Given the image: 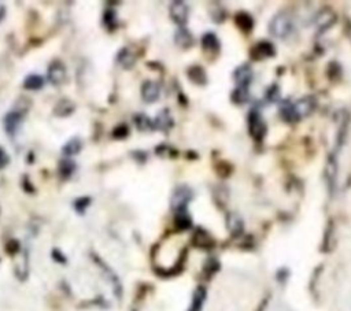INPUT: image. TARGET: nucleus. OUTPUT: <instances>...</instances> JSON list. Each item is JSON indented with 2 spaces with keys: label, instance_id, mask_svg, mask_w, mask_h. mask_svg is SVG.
<instances>
[{
  "label": "nucleus",
  "instance_id": "f257e3e1",
  "mask_svg": "<svg viewBox=\"0 0 351 311\" xmlns=\"http://www.w3.org/2000/svg\"><path fill=\"white\" fill-rule=\"evenodd\" d=\"M292 30V22H291L290 17L284 13L277 14L271 22V33L275 37L285 38Z\"/></svg>",
  "mask_w": 351,
  "mask_h": 311
},
{
  "label": "nucleus",
  "instance_id": "f03ea898",
  "mask_svg": "<svg viewBox=\"0 0 351 311\" xmlns=\"http://www.w3.org/2000/svg\"><path fill=\"white\" fill-rule=\"evenodd\" d=\"M192 199V191L187 185H180L177 187L176 191L171 195V207L177 212L185 211L187 204Z\"/></svg>",
  "mask_w": 351,
  "mask_h": 311
},
{
  "label": "nucleus",
  "instance_id": "7ed1b4c3",
  "mask_svg": "<svg viewBox=\"0 0 351 311\" xmlns=\"http://www.w3.org/2000/svg\"><path fill=\"white\" fill-rule=\"evenodd\" d=\"M316 104H317V102H316L313 96H304L302 99H299L294 104L295 117L303 118L310 115L314 111V109H316Z\"/></svg>",
  "mask_w": 351,
  "mask_h": 311
},
{
  "label": "nucleus",
  "instance_id": "20e7f679",
  "mask_svg": "<svg viewBox=\"0 0 351 311\" xmlns=\"http://www.w3.org/2000/svg\"><path fill=\"white\" fill-rule=\"evenodd\" d=\"M188 13H190V9H188V6L185 5L184 2H173L170 5L171 18H173L176 24L180 25V28L183 25L187 24Z\"/></svg>",
  "mask_w": 351,
  "mask_h": 311
},
{
  "label": "nucleus",
  "instance_id": "39448f33",
  "mask_svg": "<svg viewBox=\"0 0 351 311\" xmlns=\"http://www.w3.org/2000/svg\"><path fill=\"white\" fill-rule=\"evenodd\" d=\"M248 132L255 140L261 139L266 132L265 123L262 122L261 115L256 111H251L250 115H248Z\"/></svg>",
  "mask_w": 351,
  "mask_h": 311
},
{
  "label": "nucleus",
  "instance_id": "423d86ee",
  "mask_svg": "<svg viewBox=\"0 0 351 311\" xmlns=\"http://www.w3.org/2000/svg\"><path fill=\"white\" fill-rule=\"evenodd\" d=\"M48 80L54 85H61L66 80V67L59 61H55L48 67Z\"/></svg>",
  "mask_w": 351,
  "mask_h": 311
},
{
  "label": "nucleus",
  "instance_id": "0eeeda50",
  "mask_svg": "<svg viewBox=\"0 0 351 311\" xmlns=\"http://www.w3.org/2000/svg\"><path fill=\"white\" fill-rule=\"evenodd\" d=\"M142 98L147 103H154L159 99V85L154 81H146L142 86Z\"/></svg>",
  "mask_w": 351,
  "mask_h": 311
},
{
  "label": "nucleus",
  "instance_id": "6e6552de",
  "mask_svg": "<svg viewBox=\"0 0 351 311\" xmlns=\"http://www.w3.org/2000/svg\"><path fill=\"white\" fill-rule=\"evenodd\" d=\"M252 80V70L248 65H242L235 70V81L237 82V86L242 88H248V85Z\"/></svg>",
  "mask_w": 351,
  "mask_h": 311
},
{
  "label": "nucleus",
  "instance_id": "1a4fd4ad",
  "mask_svg": "<svg viewBox=\"0 0 351 311\" xmlns=\"http://www.w3.org/2000/svg\"><path fill=\"white\" fill-rule=\"evenodd\" d=\"M21 122H22V114L17 113V111H11L10 114H7V117L5 119V125L6 130H7L10 136H14L15 133L18 132Z\"/></svg>",
  "mask_w": 351,
  "mask_h": 311
},
{
  "label": "nucleus",
  "instance_id": "9d476101",
  "mask_svg": "<svg viewBox=\"0 0 351 311\" xmlns=\"http://www.w3.org/2000/svg\"><path fill=\"white\" fill-rule=\"evenodd\" d=\"M339 114H340L339 115L340 119L337 121V126H339V129H337V144L340 147L344 142V139H346L347 127H348V122H350V114L344 111V110L339 111Z\"/></svg>",
  "mask_w": 351,
  "mask_h": 311
},
{
  "label": "nucleus",
  "instance_id": "9b49d317",
  "mask_svg": "<svg viewBox=\"0 0 351 311\" xmlns=\"http://www.w3.org/2000/svg\"><path fill=\"white\" fill-rule=\"evenodd\" d=\"M192 243L199 248H211L214 245V240L211 239V236L203 229H198L195 232L194 237H192Z\"/></svg>",
  "mask_w": 351,
  "mask_h": 311
},
{
  "label": "nucleus",
  "instance_id": "f8f14e48",
  "mask_svg": "<svg viewBox=\"0 0 351 311\" xmlns=\"http://www.w3.org/2000/svg\"><path fill=\"white\" fill-rule=\"evenodd\" d=\"M336 174H337V165L336 159L333 158H329L327 163V171H325V179L328 181V185H329V189L332 192L335 189V185H336Z\"/></svg>",
  "mask_w": 351,
  "mask_h": 311
},
{
  "label": "nucleus",
  "instance_id": "ddd939ff",
  "mask_svg": "<svg viewBox=\"0 0 351 311\" xmlns=\"http://www.w3.org/2000/svg\"><path fill=\"white\" fill-rule=\"evenodd\" d=\"M74 103L71 102V100L69 99H62L58 102V104L55 106V109H54V113L57 114L58 117H67V115H70L73 111H74Z\"/></svg>",
  "mask_w": 351,
  "mask_h": 311
},
{
  "label": "nucleus",
  "instance_id": "4468645a",
  "mask_svg": "<svg viewBox=\"0 0 351 311\" xmlns=\"http://www.w3.org/2000/svg\"><path fill=\"white\" fill-rule=\"evenodd\" d=\"M176 42H177L181 48H190L191 46L194 44V37H192V34H191L187 29L181 26V28L177 30V33H176Z\"/></svg>",
  "mask_w": 351,
  "mask_h": 311
},
{
  "label": "nucleus",
  "instance_id": "2eb2a0df",
  "mask_svg": "<svg viewBox=\"0 0 351 311\" xmlns=\"http://www.w3.org/2000/svg\"><path fill=\"white\" fill-rule=\"evenodd\" d=\"M204 297H206V289L203 287L196 288L194 292V296H192V304H191L190 311H202Z\"/></svg>",
  "mask_w": 351,
  "mask_h": 311
},
{
  "label": "nucleus",
  "instance_id": "dca6fc26",
  "mask_svg": "<svg viewBox=\"0 0 351 311\" xmlns=\"http://www.w3.org/2000/svg\"><path fill=\"white\" fill-rule=\"evenodd\" d=\"M254 51L256 52V58H258V59L275 57V47H273L272 42L269 41H261L256 46Z\"/></svg>",
  "mask_w": 351,
  "mask_h": 311
},
{
  "label": "nucleus",
  "instance_id": "f3484780",
  "mask_svg": "<svg viewBox=\"0 0 351 311\" xmlns=\"http://www.w3.org/2000/svg\"><path fill=\"white\" fill-rule=\"evenodd\" d=\"M188 77H190V80L192 81V82H195V84L198 85H204L206 84V81H207V78H206V71H204L203 67L200 66H192L188 70Z\"/></svg>",
  "mask_w": 351,
  "mask_h": 311
},
{
  "label": "nucleus",
  "instance_id": "a211bd4d",
  "mask_svg": "<svg viewBox=\"0 0 351 311\" xmlns=\"http://www.w3.org/2000/svg\"><path fill=\"white\" fill-rule=\"evenodd\" d=\"M44 78L38 74H30L25 78L24 88L29 91H37L40 88H43Z\"/></svg>",
  "mask_w": 351,
  "mask_h": 311
},
{
  "label": "nucleus",
  "instance_id": "6ab92c4d",
  "mask_svg": "<svg viewBox=\"0 0 351 311\" xmlns=\"http://www.w3.org/2000/svg\"><path fill=\"white\" fill-rule=\"evenodd\" d=\"M235 22L244 32H250L252 26H254V21H252L251 15L247 14V13H239L236 15V18H235Z\"/></svg>",
  "mask_w": 351,
  "mask_h": 311
},
{
  "label": "nucleus",
  "instance_id": "aec40b11",
  "mask_svg": "<svg viewBox=\"0 0 351 311\" xmlns=\"http://www.w3.org/2000/svg\"><path fill=\"white\" fill-rule=\"evenodd\" d=\"M202 47L206 51H217L220 48V41L214 33H206L202 37Z\"/></svg>",
  "mask_w": 351,
  "mask_h": 311
},
{
  "label": "nucleus",
  "instance_id": "412c9836",
  "mask_svg": "<svg viewBox=\"0 0 351 311\" xmlns=\"http://www.w3.org/2000/svg\"><path fill=\"white\" fill-rule=\"evenodd\" d=\"M81 147H82V144H81L80 139L73 137L71 140H69V142L63 146V154L67 156L76 155V154H78V152L81 151Z\"/></svg>",
  "mask_w": 351,
  "mask_h": 311
},
{
  "label": "nucleus",
  "instance_id": "4be33fe9",
  "mask_svg": "<svg viewBox=\"0 0 351 311\" xmlns=\"http://www.w3.org/2000/svg\"><path fill=\"white\" fill-rule=\"evenodd\" d=\"M171 117L167 110H163L161 113L158 114L157 119H155V126L161 130H165V129H169L171 126Z\"/></svg>",
  "mask_w": 351,
  "mask_h": 311
},
{
  "label": "nucleus",
  "instance_id": "5701e85b",
  "mask_svg": "<svg viewBox=\"0 0 351 311\" xmlns=\"http://www.w3.org/2000/svg\"><path fill=\"white\" fill-rule=\"evenodd\" d=\"M335 21H336V17H335V14H333L332 11H331L329 9L323 10V11H321V14L318 15V19H317V22L320 24L321 28H327V26H329V25H332Z\"/></svg>",
  "mask_w": 351,
  "mask_h": 311
},
{
  "label": "nucleus",
  "instance_id": "b1692460",
  "mask_svg": "<svg viewBox=\"0 0 351 311\" xmlns=\"http://www.w3.org/2000/svg\"><path fill=\"white\" fill-rule=\"evenodd\" d=\"M248 99H250L248 88H242V86H237L236 90L233 91L232 100L236 104L247 103V102H248Z\"/></svg>",
  "mask_w": 351,
  "mask_h": 311
},
{
  "label": "nucleus",
  "instance_id": "393cba45",
  "mask_svg": "<svg viewBox=\"0 0 351 311\" xmlns=\"http://www.w3.org/2000/svg\"><path fill=\"white\" fill-rule=\"evenodd\" d=\"M191 225H192V221H191L190 215L187 212H177V215H176V227L181 229V231H185V229L191 228Z\"/></svg>",
  "mask_w": 351,
  "mask_h": 311
},
{
  "label": "nucleus",
  "instance_id": "a878e982",
  "mask_svg": "<svg viewBox=\"0 0 351 311\" xmlns=\"http://www.w3.org/2000/svg\"><path fill=\"white\" fill-rule=\"evenodd\" d=\"M118 62L119 65L125 69H130V67L135 65V58L128 50H122V51L118 54Z\"/></svg>",
  "mask_w": 351,
  "mask_h": 311
},
{
  "label": "nucleus",
  "instance_id": "bb28decb",
  "mask_svg": "<svg viewBox=\"0 0 351 311\" xmlns=\"http://www.w3.org/2000/svg\"><path fill=\"white\" fill-rule=\"evenodd\" d=\"M74 169H76V163L73 162L71 159H65L62 160L61 165H59V171H61V174L63 175V177H70L71 173L74 171Z\"/></svg>",
  "mask_w": 351,
  "mask_h": 311
},
{
  "label": "nucleus",
  "instance_id": "cd10ccee",
  "mask_svg": "<svg viewBox=\"0 0 351 311\" xmlns=\"http://www.w3.org/2000/svg\"><path fill=\"white\" fill-rule=\"evenodd\" d=\"M228 225H229V229L232 231L233 235H239L240 232L243 231V222L240 218L237 217V215H229L228 217Z\"/></svg>",
  "mask_w": 351,
  "mask_h": 311
},
{
  "label": "nucleus",
  "instance_id": "c85d7f7f",
  "mask_svg": "<svg viewBox=\"0 0 351 311\" xmlns=\"http://www.w3.org/2000/svg\"><path fill=\"white\" fill-rule=\"evenodd\" d=\"M135 122H136V125H138V127L140 129V130H147L148 127L151 126V122H150V119H148L146 115H136V118H135Z\"/></svg>",
  "mask_w": 351,
  "mask_h": 311
},
{
  "label": "nucleus",
  "instance_id": "c756f323",
  "mask_svg": "<svg viewBox=\"0 0 351 311\" xmlns=\"http://www.w3.org/2000/svg\"><path fill=\"white\" fill-rule=\"evenodd\" d=\"M90 203H91L90 198L77 199L76 203H74V208H76L77 211L80 212V214H84V212H85V208L90 206Z\"/></svg>",
  "mask_w": 351,
  "mask_h": 311
},
{
  "label": "nucleus",
  "instance_id": "7c9ffc66",
  "mask_svg": "<svg viewBox=\"0 0 351 311\" xmlns=\"http://www.w3.org/2000/svg\"><path fill=\"white\" fill-rule=\"evenodd\" d=\"M266 98H268V100H271V102H276V100L280 98V90H279V86L277 85H272L269 90L266 91Z\"/></svg>",
  "mask_w": 351,
  "mask_h": 311
},
{
  "label": "nucleus",
  "instance_id": "2f4dec72",
  "mask_svg": "<svg viewBox=\"0 0 351 311\" xmlns=\"http://www.w3.org/2000/svg\"><path fill=\"white\" fill-rule=\"evenodd\" d=\"M128 133H129L128 126H125V125H121V126L115 127V130H114V132H113V136H114L115 139H123V137L128 136Z\"/></svg>",
  "mask_w": 351,
  "mask_h": 311
},
{
  "label": "nucleus",
  "instance_id": "473e14b6",
  "mask_svg": "<svg viewBox=\"0 0 351 311\" xmlns=\"http://www.w3.org/2000/svg\"><path fill=\"white\" fill-rule=\"evenodd\" d=\"M9 162H10V158L9 155H7V152L5 151V148H3V147H0V169L6 167V166L9 165Z\"/></svg>",
  "mask_w": 351,
  "mask_h": 311
},
{
  "label": "nucleus",
  "instance_id": "72a5a7b5",
  "mask_svg": "<svg viewBox=\"0 0 351 311\" xmlns=\"http://www.w3.org/2000/svg\"><path fill=\"white\" fill-rule=\"evenodd\" d=\"M114 18H115V14L113 13V11H107L106 13V15H105V21H106V24L109 25L110 28H113V22H114Z\"/></svg>",
  "mask_w": 351,
  "mask_h": 311
},
{
  "label": "nucleus",
  "instance_id": "f704fd0d",
  "mask_svg": "<svg viewBox=\"0 0 351 311\" xmlns=\"http://www.w3.org/2000/svg\"><path fill=\"white\" fill-rule=\"evenodd\" d=\"M350 37H351V29H350Z\"/></svg>",
  "mask_w": 351,
  "mask_h": 311
}]
</instances>
